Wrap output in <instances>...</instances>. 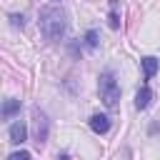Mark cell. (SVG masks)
<instances>
[{
	"label": "cell",
	"mask_w": 160,
	"mask_h": 160,
	"mask_svg": "<svg viewBox=\"0 0 160 160\" xmlns=\"http://www.w3.org/2000/svg\"><path fill=\"white\" fill-rule=\"evenodd\" d=\"M38 28L42 32L45 40L55 42L65 35V28H68V15H65V8L60 2H48L40 8V15H38Z\"/></svg>",
	"instance_id": "6da1fadb"
},
{
	"label": "cell",
	"mask_w": 160,
	"mask_h": 160,
	"mask_svg": "<svg viewBox=\"0 0 160 160\" xmlns=\"http://www.w3.org/2000/svg\"><path fill=\"white\" fill-rule=\"evenodd\" d=\"M98 92H100V100H102L105 108H115L118 105V100H120V85H118V80H115V75L110 70L100 72V78H98Z\"/></svg>",
	"instance_id": "7a4b0ae2"
},
{
	"label": "cell",
	"mask_w": 160,
	"mask_h": 160,
	"mask_svg": "<svg viewBox=\"0 0 160 160\" xmlns=\"http://www.w3.org/2000/svg\"><path fill=\"white\" fill-rule=\"evenodd\" d=\"M48 132H50V120L40 108H32V140L35 145H45L48 142Z\"/></svg>",
	"instance_id": "3957f363"
},
{
	"label": "cell",
	"mask_w": 160,
	"mask_h": 160,
	"mask_svg": "<svg viewBox=\"0 0 160 160\" xmlns=\"http://www.w3.org/2000/svg\"><path fill=\"white\" fill-rule=\"evenodd\" d=\"M90 128H92V132L105 135V132L110 130V118H108V115H92V118H90Z\"/></svg>",
	"instance_id": "277c9868"
},
{
	"label": "cell",
	"mask_w": 160,
	"mask_h": 160,
	"mask_svg": "<svg viewBox=\"0 0 160 160\" xmlns=\"http://www.w3.org/2000/svg\"><path fill=\"white\" fill-rule=\"evenodd\" d=\"M25 138H28V128H25L22 122H12V125H10V142H12V145H22Z\"/></svg>",
	"instance_id": "5b68a950"
},
{
	"label": "cell",
	"mask_w": 160,
	"mask_h": 160,
	"mask_svg": "<svg viewBox=\"0 0 160 160\" xmlns=\"http://www.w3.org/2000/svg\"><path fill=\"white\" fill-rule=\"evenodd\" d=\"M150 100H152V90H150L148 85H142V88L138 90V95H135V108H138V110H145V108L150 105Z\"/></svg>",
	"instance_id": "8992f818"
},
{
	"label": "cell",
	"mask_w": 160,
	"mask_h": 160,
	"mask_svg": "<svg viewBox=\"0 0 160 160\" xmlns=\"http://www.w3.org/2000/svg\"><path fill=\"white\" fill-rule=\"evenodd\" d=\"M140 62H142V72H145V80H150V78L158 72V68H160V60H158V58H152V55L142 58Z\"/></svg>",
	"instance_id": "52a82bcc"
},
{
	"label": "cell",
	"mask_w": 160,
	"mask_h": 160,
	"mask_svg": "<svg viewBox=\"0 0 160 160\" xmlns=\"http://www.w3.org/2000/svg\"><path fill=\"white\" fill-rule=\"evenodd\" d=\"M18 110H20V100H8L2 108V118H12Z\"/></svg>",
	"instance_id": "ba28073f"
},
{
	"label": "cell",
	"mask_w": 160,
	"mask_h": 160,
	"mask_svg": "<svg viewBox=\"0 0 160 160\" xmlns=\"http://www.w3.org/2000/svg\"><path fill=\"white\" fill-rule=\"evenodd\" d=\"M85 45H88V48H95V45H98V32H95V30H88V32H85Z\"/></svg>",
	"instance_id": "9c48e42d"
},
{
	"label": "cell",
	"mask_w": 160,
	"mask_h": 160,
	"mask_svg": "<svg viewBox=\"0 0 160 160\" xmlns=\"http://www.w3.org/2000/svg\"><path fill=\"white\" fill-rule=\"evenodd\" d=\"M8 160H32V158H30V152H28V150H18V152H12Z\"/></svg>",
	"instance_id": "30bf717a"
},
{
	"label": "cell",
	"mask_w": 160,
	"mask_h": 160,
	"mask_svg": "<svg viewBox=\"0 0 160 160\" xmlns=\"http://www.w3.org/2000/svg\"><path fill=\"white\" fill-rule=\"evenodd\" d=\"M10 20H12V25H15V28H18V25L22 28V15H10Z\"/></svg>",
	"instance_id": "8fae6325"
},
{
	"label": "cell",
	"mask_w": 160,
	"mask_h": 160,
	"mask_svg": "<svg viewBox=\"0 0 160 160\" xmlns=\"http://www.w3.org/2000/svg\"><path fill=\"white\" fill-rule=\"evenodd\" d=\"M58 160H70V158H68V152H62V155H58Z\"/></svg>",
	"instance_id": "7c38bea8"
}]
</instances>
